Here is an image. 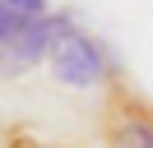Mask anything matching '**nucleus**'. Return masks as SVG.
I'll list each match as a JSON object with an SVG mask.
<instances>
[{"label":"nucleus","instance_id":"nucleus-1","mask_svg":"<svg viewBox=\"0 0 153 148\" xmlns=\"http://www.w3.org/2000/svg\"><path fill=\"white\" fill-rule=\"evenodd\" d=\"M47 65L56 74V83H65V88H102V83H116V56L93 33H84L74 23L60 28Z\"/></svg>","mask_w":153,"mask_h":148},{"label":"nucleus","instance_id":"nucleus-2","mask_svg":"<svg viewBox=\"0 0 153 148\" xmlns=\"http://www.w3.org/2000/svg\"><path fill=\"white\" fill-rule=\"evenodd\" d=\"M65 23H70V9L42 14V18L0 14V60H5V79H19L23 70H33L37 60H47Z\"/></svg>","mask_w":153,"mask_h":148},{"label":"nucleus","instance_id":"nucleus-3","mask_svg":"<svg viewBox=\"0 0 153 148\" xmlns=\"http://www.w3.org/2000/svg\"><path fill=\"white\" fill-rule=\"evenodd\" d=\"M102 139H107V148H153V102H144L125 83H111Z\"/></svg>","mask_w":153,"mask_h":148},{"label":"nucleus","instance_id":"nucleus-4","mask_svg":"<svg viewBox=\"0 0 153 148\" xmlns=\"http://www.w3.org/2000/svg\"><path fill=\"white\" fill-rule=\"evenodd\" d=\"M0 14H19V18H42L47 0H0Z\"/></svg>","mask_w":153,"mask_h":148}]
</instances>
